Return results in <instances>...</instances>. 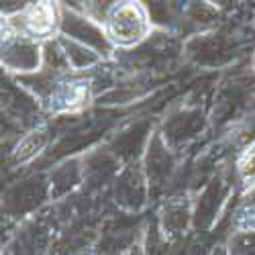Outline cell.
<instances>
[{"mask_svg": "<svg viewBox=\"0 0 255 255\" xmlns=\"http://www.w3.org/2000/svg\"><path fill=\"white\" fill-rule=\"evenodd\" d=\"M215 255H223V253H215Z\"/></svg>", "mask_w": 255, "mask_h": 255, "instance_id": "cell-8", "label": "cell"}, {"mask_svg": "<svg viewBox=\"0 0 255 255\" xmlns=\"http://www.w3.org/2000/svg\"><path fill=\"white\" fill-rule=\"evenodd\" d=\"M192 119H196V117H188V121H186V131H188V125H190V123H192ZM174 125H180V131H178V133H182V131H184V125H182L180 117H178V121H176Z\"/></svg>", "mask_w": 255, "mask_h": 255, "instance_id": "cell-7", "label": "cell"}, {"mask_svg": "<svg viewBox=\"0 0 255 255\" xmlns=\"http://www.w3.org/2000/svg\"><path fill=\"white\" fill-rule=\"evenodd\" d=\"M66 57H68V63H74V66L82 68V66H88V63H94L96 57L94 53H90L86 49V45L78 43V41H66Z\"/></svg>", "mask_w": 255, "mask_h": 255, "instance_id": "cell-5", "label": "cell"}, {"mask_svg": "<svg viewBox=\"0 0 255 255\" xmlns=\"http://www.w3.org/2000/svg\"><path fill=\"white\" fill-rule=\"evenodd\" d=\"M109 29L117 43L131 45L143 39V35L147 33V20L137 4L125 2L115 6L113 12L109 14Z\"/></svg>", "mask_w": 255, "mask_h": 255, "instance_id": "cell-1", "label": "cell"}, {"mask_svg": "<svg viewBox=\"0 0 255 255\" xmlns=\"http://www.w3.org/2000/svg\"><path fill=\"white\" fill-rule=\"evenodd\" d=\"M43 143H45V139H43V135H31L29 139H25L23 143H20L18 147H16V159H20V161H23V159H29V157H33L39 149H41V147H43Z\"/></svg>", "mask_w": 255, "mask_h": 255, "instance_id": "cell-6", "label": "cell"}, {"mask_svg": "<svg viewBox=\"0 0 255 255\" xmlns=\"http://www.w3.org/2000/svg\"><path fill=\"white\" fill-rule=\"evenodd\" d=\"M18 29L25 35L31 37H45L53 31L55 27V10L51 4L41 2V4H33L29 6L23 14L18 16Z\"/></svg>", "mask_w": 255, "mask_h": 255, "instance_id": "cell-2", "label": "cell"}, {"mask_svg": "<svg viewBox=\"0 0 255 255\" xmlns=\"http://www.w3.org/2000/svg\"><path fill=\"white\" fill-rule=\"evenodd\" d=\"M63 31H66L74 41L82 45H96L98 49H109V43L102 35V31L98 27H94L90 20L80 18L74 12H66L63 14Z\"/></svg>", "mask_w": 255, "mask_h": 255, "instance_id": "cell-3", "label": "cell"}, {"mask_svg": "<svg viewBox=\"0 0 255 255\" xmlns=\"http://www.w3.org/2000/svg\"><path fill=\"white\" fill-rule=\"evenodd\" d=\"M4 63L12 70L29 72L39 66V47L37 43L29 41V37H20L4 51Z\"/></svg>", "mask_w": 255, "mask_h": 255, "instance_id": "cell-4", "label": "cell"}]
</instances>
